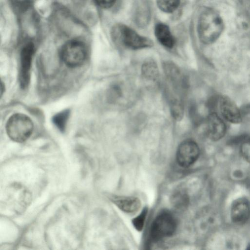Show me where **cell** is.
Masks as SVG:
<instances>
[{
  "mask_svg": "<svg viewBox=\"0 0 250 250\" xmlns=\"http://www.w3.org/2000/svg\"><path fill=\"white\" fill-rule=\"evenodd\" d=\"M69 114L70 111L68 109H65L55 114L52 118V122L54 125L62 132L65 129Z\"/></svg>",
  "mask_w": 250,
  "mask_h": 250,
  "instance_id": "15",
  "label": "cell"
},
{
  "mask_svg": "<svg viewBox=\"0 0 250 250\" xmlns=\"http://www.w3.org/2000/svg\"><path fill=\"white\" fill-rule=\"evenodd\" d=\"M143 77L148 81H155L159 76L157 64L152 60H147L142 65L141 68Z\"/></svg>",
  "mask_w": 250,
  "mask_h": 250,
  "instance_id": "14",
  "label": "cell"
},
{
  "mask_svg": "<svg viewBox=\"0 0 250 250\" xmlns=\"http://www.w3.org/2000/svg\"><path fill=\"white\" fill-rule=\"evenodd\" d=\"M5 128L7 135L11 140L22 143L27 140L32 134L34 125L27 115L15 113L9 118Z\"/></svg>",
  "mask_w": 250,
  "mask_h": 250,
  "instance_id": "2",
  "label": "cell"
},
{
  "mask_svg": "<svg viewBox=\"0 0 250 250\" xmlns=\"http://www.w3.org/2000/svg\"><path fill=\"white\" fill-rule=\"evenodd\" d=\"M170 110L172 116L178 121L182 119L184 109L182 102L177 98H172L170 101Z\"/></svg>",
  "mask_w": 250,
  "mask_h": 250,
  "instance_id": "16",
  "label": "cell"
},
{
  "mask_svg": "<svg viewBox=\"0 0 250 250\" xmlns=\"http://www.w3.org/2000/svg\"><path fill=\"white\" fill-rule=\"evenodd\" d=\"M164 69L167 79L175 87L178 89L184 87L186 80L176 64L170 62H166Z\"/></svg>",
  "mask_w": 250,
  "mask_h": 250,
  "instance_id": "11",
  "label": "cell"
},
{
  "mask_svg": "<svg viewBox=\"0 0 250 250\" xmlns=\"http://www.w3.org/2000/svg\"><path fill=\"white\" fill-rule=\"evenodd\" d=\"M205 127L206 135L210 140L214 141L222 138L227 131L223 120L216 112H211L208 116Z\"/></svg>",
  "mask_w": 250,
  "mask_h": 250,
  "instance_id": "8",
  "label": "cell"
},
{
  "mask_svg": "<svg viewBox=\"0 0 250 250\" xmlns=\"http://www.w3.org/2000/svg\"><path fill=\"white\" fill-rule=\"evenodd\" d=\"M230 216L232 221L237 225H243L250 217V203L245 198H239L232 204Z\"/></svg>",
  "mask_w": 250,
  "mask_h": 250,
  "instance_id": "10",
  "label": "cell"
},
{
  "mask_svg": "<svg viewBox=\"0 0 250 250\" xmlns=\"http://www.w3.org/2000/svg\"><path fill=\"white\" fill-rule=\"evenodd\" d=\"M240 150L243 157L250 163V137H246L242 140Z\"/></svg>",
  "mask_w": 250,
  "mask_h": 250,
  "instance_id": "19",
  "label": "cell"
},
{
  "mask_svg": "<svg viewBox=\"0 0 250 250\" xmlns=\"http://www.w3.org/2000/svg\"><path fill=\"white\" fill-rule=\"evenodd\" d=\"M114 40L131 49H139L151 47V40L137 33L130 27L122 24L115 25L112 31Z\"/></svg>",
  "mask_w": 250,
  "mask_h": 250,
  "instance_id": "3",
  "label": "cell"
},
{
  "mask_svg": "<svg viewBox=\"0 0 250 250\" xmlns=\"http://www.w3.org/2000/svg\"><path fill=\"white\" fill-rule=\"evenodd\" d=\"M114 204L122 211L132 213L137 211L141 203L137 197L132 196H117L112 199Z\"/></svg>",
  "mask_w": 250,
  "mask_h": 250,
  "instance_id": "12",
  "label": "cell"
},
{
  "mask_svg": "<svg viewBox=\"0 0 250 250\" xmlns=\"http://www.w3.org/2000/svg\"><path fill=\"white\" fill-rule=\"evenodd\" d=\"M96 3L103 8H108L112 7L116 0H95Z\"/></svg>",
  "mask_w": 250,
  "mask_h": 250,
  "instance_id": "22",
  "label": "cell"
},
{
  "mask_svg": "<svg viewBox=\"0 0 250 250\" xmlns=\"http://www.w3.org/2000/svg\"><path fill=\"white\" fill-rule=\"evenodd\" d=\"M223 27V20L220 16L213 10H207L202 13L199 19V38L204 43H211L218 38Z\"/></svg>",
  "mask_w": 250,
  "mask_h": 250,
  "instance_id": "1",
  "label": "cell"
},
{
  "mask_svg": "<svg viewBox=\"0 0 250 250\" xmlns=\"http://www.w3.org/2000/svg\"><path fill=\"white\" fill-rule=\"evenodd\" d=\"M200 154L198 145L194 141L187 140L179 146L176 152L178 165L183 167H188L197 160Z\"/></svg>",
  "mask_w": 250,
  "mask_h": 250,
  "instance_id": "7",
  "label": "cell"
},
{
  "mask_svg": "<svg viewBox=\"0 0 250 250\" xmlns=\"http://www.w3.org/2000/svg\"><path fill=\"white\" fill-rule=\"evenodd\" d=\"M122 95V91L118 85L112 86L108 92V100L110 102H114L118 99Z\"/></svg>",
  "mask_w": 250,
  "mask_h": 250,
  "instance_id": "21",
  "label": "cell"
},
{
  "mask_svg": "<svg viewBox=\"0 0 250 250\" xmlns=\"http://www.w3.org/2000/svg\"><path fill=\"white\" fill-rule=\"evenodd\" d=\"M177 223L169 212H162L155 218L151 226L150 235L154 241H159L171 236L175 231Z\"/></svg>",
  "mask_w": 250,
  "mask_h": 250,
  "instance_id": "5",
  "label": "cell"
},
{
  "mask_svg": "<svg viewBox=\"0 0 250 250\" xmlns=\"http://www.w3.org/2000/svg\"><path fill=\"white\" fill-rule=\"evenodd\" d=\"M158 7L163 12L171 13L179 6L180 0H156Z\"/></svg>",
  "mask_w": 250,
  "mask_h": 250,
  "instance_id": "18",
  "label": "cell"
},
{
  "mask_svg": "<svg viewBox=\"0 0 250 250\" xmlns=\"http://www.w3.org/2000/svg\"></svg>",
  "mask_w": 250,
  "mask_h": 250,
  "instance_id": "23",
  "label": "cell"
},
{
  "mask_svg": "<svg viewBox=\"0 0 250 250\" xmlns=\"http://www.w3.org/2000/svg\"><path fill=\"white\" fill-rule=\"evenodd\" d=\"M171 200L173 206L178 208H184L188 203V195L184 191L181 190L177 191L173 194Z\"/></svg>",
  "mask_w": 250,
  "mask_h": 250,
  "instance_id": "17",
  "label": "cell"
},
{
  "mask_svg": "<svg viewBox=\"0 0 250 250\" xmlns=\"http://www.w3.org/2000/svg\"><path fill=\"white\" fill-rule=\"evenodd\" d=\"M147 209L144 208L142 212L132 220V223L134 227L139 231H141L144 227L146 216Z\"/></svg>",
  "mask_w": 250,
  "mask_h": 250,
  "instance_id": "20",
  "label": "cell"
},
{
  "mask_svg": "<svg viewBox=\"0 0 250 250\" xmlns=\"http://www.w3.org/2000/svg\"><path fill=\"white\" fill-rule=\"evenodd\" d=\"M155 35L159 42L165 47L171 48L173 46L174 39L167 25L157 24L155 28Z\"/></svg>",
  "mask_w": 250,
  "mask_h": 250,
  "instance_id": "13",
  "label": "cell"
},
{
  "mask_svg": "<svg viewBox=\"0 0 250 250\" xmlns=\"http://www.w3.org/2000/svg\"><path fill=\"white\" fill-rule=\"evenodd\" d=\"M62 60L68 67L76 68L83 65L87 57V49L83 42L71 40L66 42L61 50Z\"/></svg>",
  "mask_w": 250,
  "mask_h": 250,
  "instance_id": "4",
  "label": "cell"
},
{
  "mask_svg": "<svg viewBox=\"0 0 250 250\" xmlns=\"http://www.w3.org/2000/svg\"><path fill=\"white\" fill-rule=\"evenodd\" d=\"M34 53L35 45L32 42L26 43L20 53L19 81L21 87L23 89L28 87L30 82L31 68Z\"/></svg>",
  "mask_w": 250,
  "mask_h": 250,
  "instance_id": "6",
  "label": "cell"
},
{
  "mask_svg": "<svg viewBox=\"0 0 250 250\" xmlns=\"http://www.w3.org/2000/svg\"><path fill=\"white\" fill-rule=\"evenodd\" d=\"M218 109L222 117L233 124L240 123L242 119L240 110L229 98L221 96L217 100Z\"/></svg>",
  "mask_w": 250,
  "mask_h": 250,
  "instance_id": "9",
  "label": "cell"
}]
</instances>
